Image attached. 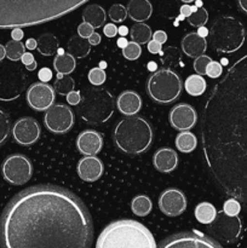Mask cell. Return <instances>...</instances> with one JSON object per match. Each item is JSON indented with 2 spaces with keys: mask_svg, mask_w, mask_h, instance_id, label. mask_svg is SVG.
Instances as JSON below:
<instances>
[{
  "mask_svg": "<svg viewBox=\"0 0 247 248\" xmlns=\"http://www.w3.org/2000/svg\"><path fill=\"white\" fill-rule=\"evenodd\" d=\"M44 123L50 132L63 135L67 133L74 125V114L65 104H52L46 110Z\"/></svg>",
  "mask_w": 247,
  "mask_h": 248,
  "instance_id": "12",
  "label": "cell"
},
{
  "mask_svg": "<svg viewBox=\"0 0 247 248\" xmlns=\"http://www.w3.org/2000/svg\"><path fill=\"white\" fill-rule=\"evenodd\" d=\"M90 51H91V45L87 39L81 38L80 35H74L68 40L67 52L74 58H85L89 56Z\"/></svg>",
  "mask_w": 247,
  "mask_h": 248,
  "instance_id": "25",
  "label": "cell"
},
{
  "mask_svg": "<svg viewBox=\"0 0 247 248\" xmlns=\"http://www.w3.org/2000/svg\"><path fill=\"white\" fill-rule=\"evenodd\" d=\"M87 79H89L90 84H92L93 86H101V85H103L106 82L107 75L103 69H101L99 67H96L90 70L89 75H87Z\"/></svg>",
  "mask_w": 247,
  "mask_h": 248,
  "instance_id": "40",
  "label": "cell"
},
{
  "mask_svg": "<svg viewBox=\"0 0 247 248\" xmlns=\"http://www.w3.org/2000/svg\"><path fill=\"white\" fill-rule=\"evenodd\" d=\"M90 0H0V29L47 23L70 14Z\"/></svg>",
  "mask_w": 247,
  "mask_h": 248,
  "instance_id": "3",
  "label": "cell"
},
{
  "mask_svg": "<svg viewBox=\"0 0 247 248\" xmlns=\"http://www.w3.org/2000/svg\"><path fill=\"white\" fill-rule=\"evenodd\" d=\"M241 219L237 216H228L224 212H217L215 220L208 224V232L216 240L227 244L236 241L241 234Z\"/></svg>",
  "mask_w": 247,
  "mask_h": 248,
  "instance_id": "11",
  "label": "cell"
},
{
  "mask_svg": "<svg viewBox=\"0 0 247 248\" xmlns=\"http://www.w3.org/2000/svg\"><path fill=\"white\" fill-rule=\"evenodd\" d=\"M118 33L120 34L121 36H126L128 34V28L126 26H121L118 28Z\"/></svg>",
  "mask_w": 247,
  "mask_h": 248,
  "instance_id": "58",
  "label": "cell"
},
{
  "mask_svg": "<svg viewBox=\"0 0 247 248\" xmlns=\"http://www.w3.org/2000/svg\"><path fill=\"white\" fill-rule=\"evenodd\" d=\"M148 70H152V72H156L157 65L155 62H149L148 63Z\"/></svg>",
  "mask_w": 247,
  "mask_h": 248,
  "instance_id": "60",
  "label": "cell"
},
{
  "mask_svg": "<svg viewBox=\"0 0 247 248\" xmlns=\"http://www.w3.org/2000/svg\"><path fill=\"white\" fill-rule=\"evenodd\" d=\"M206 87H207V84L202 75H189L184 81V90L186 91V93L193 97H199L205 93Z\"/></svg>",
  "mask_w": 247,
  "mask_h": 248,
  "instance_id": "27",
  "label": "cell"
},
{
  "mask_svg": "<svg viewBox=\"0 0 247 248\" xmlns=\"http://www.w3.org/2000/svg\"><path fill=\"white\" fill-rule=\"evenodd\" d=\"M159 208L165 216L177 217L186 210V198L178 189H167L160 195Z\"/></svg>",
  "mask_w": 247,
  "mask_h": 248,
  "instance_id": "16",
  "label": "cell"
},
{
  "mask_svg": "<svg viewBox=\"0 0 247 248\" xmlns=\"http://www.w3.org/2000/svg\"><path fill=\"white\" fill-rule=\"evenodd\" d=\"M94 31V28L91 24L86 23V22H82L77 26V35H80L81 38L89 39L92 35V33Z\"/></svg>",
  "mask_w": 247,
  "mask_h": 248,
  "instance_id": "45",
  "label": "cell"
},
{
  "mask_svg": "<svg viewBox=\"0 0 247 248\" xmlns=\"http://www.w3.org/2000/svg\"><path fill=\"white\" fill-rule=\"evenodd\" d=\"M5 57H6V50H5V46L0 44V61L4 60Z\"/></svg>",
  "mask_w": 247,
  "mask_h": 248,
  "instance_id": "59",
  "label": "cell"
},
{
  "mask_svg": "<svg viewBox=\"0 0 247 248\" xmlns=\"http://www.w3.org/2000/svg\"><path fill=\"white\" fill-rule=\"evenodd\" d=\"M148 51H149L150 53H154V55H159L160 52L162 51V47H161V44H159L157 41L155 40H150L148 41Z\"/></svg>",
  "mask_w": 247,
  "mask_h": 248,
  "instance_id": "49",
  "label": "cell"
},
{
  "mask_svg": "<svg viewBox=\"0 0 247 248\" xmlns=\"http://www.w3.org/2000/svg\"><path fill=\"white\" fill-rule=\"evenodd\" d=\"M27 78L17 65H0V101L11 102L18 98L24 91Z\"/></svg>",
  "mask_w": 247,
  "mask_h": 248,
  "instance_id": "9",
  "label": "cell"
},
{
  "mask_svg": "<svg viewBox=\"0 0 247 248\" xmlns=\"http://www.w3.org/2000/svg\"><path fill=\"white\" fill-rule=\"evenodd\" d=\"M211 45L220 53H232L240 50L245 43V27L232 16H222L216 19L210 31Z\"/></svg>",
  "mask_w": 247,
  "mask_h": 248,
  "instance_id": "6",
  "label": "cell"
},
{
  "mask_svg": "<svg viewBox=\"0 0 247 248\" xmlns=\"http://www.w3.org/2000/svg\"><path fill=\"white\" fill-rule=\"evenodd\" d=\"M103 147V137L99 132L86 130L80 133L77 138V148L85 156L97 155Z\"/></svg>",
  "mask_w": 247,
  "mask_h": 248,
  "instance_id": "18",
  "label": "cell"
},
{
  "mask_svg": "<svg viewBox=\"0 0 247 248\" xmlns=\"http://www.w3.org/2000/svg\"><path fill=\"white\" fill-rule=\"evenodd\" d=\"M11 131V123H10L9 114L0 109V145L7 140Z\"/></svg>",
  "mask_w": 247,
  "mask_h": 248,
  "instance_id": "37",
  "label": "cell"
},
{
  "mask_svg": "<svg viewBox=\"0 0 247 248\" xmlns=\"http://www.w3.org/2000/svg\"><path fill=\"white\" fill-rule=\"evenodd\" d=\"M195 215L196 220L201 224L208 225L215 220L216 216H217V210L215 206L210 202H201L195 207Z\"/></svg>",
  "mask_w": 247,
  "mask_h": 248,
  "instance_id": "30",
  "label": "cell"
},
{
  "mask_svg": "<svg viewBox=\"0 0 247 248\" xmlns=\"http://www.w3.org/2000/svg\"><path fill=\"white\" fill-rule=\"evenodd\" d=\"M195 4H196V6H198V7L202 6V1H201V0H196Z\"/></svg>",
  "mask_w": 247,
  "mask_h": 248,
  "instance_id": "62",
  "label": "cell"
},
{
  "mask_svg": "<svg viewBox=\"0 0 247 248\" xmlns=\"http://www.w3.org/2000/svg\"><path fill=\"white\" fill-rule=\"evenodd\" d=\"M114 109L115 103L110 92L106 89L94 87L85 92L77 111L84 121L91 125H99L111 118Z\"/></svg>",
  "mask_w": 247,
  "mask_h": 248,
  "instance_id": "7",
  "label": "cell"
},
{
  "mask_svg": "<svg viewBox=\"0 0 247 248\" xmlns=\"http://www.w3.org/2000/svg\"><path fill=\"white\" fill-rule=\"evenodd\" d=\"M201 142L216 183L247 208V53L228 68L206 99Z\"/></svg>",
  "mask_w": 247,
  "mask_h": 248,
  "instance_id": "1",
  "label": "cell"
},
{
  "mask_svg": "<svg viewBox=\"0 0 247 248\" xmlns=\"http://www.w3.org/2000/svg\"><path fill=\"white\" fill-rule=\"evenodd\" d=\"M240 211H241V203L234 198L227 200L223 205V212L228 216H237Z\"/></svg>",
  "mask_w": 247,
  "mask_h": 248,
  "instance_id": "42",
  "label": "cell"
},
{
  "mask_svg": "<svg viewBox=\"0 0 247 248\" xmlns=\"http://www.w3.org/2000/svg\"><path fill=\"white\" fill-rule=\"evenodd\" d=\"M67 102L70 104V106H77L81 101V96H80V92L79 91H72L67 94Z\"/></svg>",
  "mask_w": 247,
  "mask_h": 248,
  "instance_id": "46",
  "label": "cell"
},
{
  "mask_svg": "<svg viewBox=\"0 0 247 248\" xmlns=\"http://www.w3.org/2000/svg\"><path fill=\"white\" fill-rule=\"evenodd\" d=\"M96 248H157L152 232L132 219L116 220L104 228Z\"/></svg>",
  "mask_w": 247,
  "mask_h": 248,
  "instance_id": "4",
  "label": "cell"
},
{
  "mask_svg": "<svg viewBox=\"0 0 247 248\" xmlns=\"http://www.w3.org/2000/svg\"><path fill=\"white\" fill-rule=\"evenodd\" d=\"M40 126L34 119L22 118L14 124L12 137L19 145H33L40 138Z\"/></svg>",
  "mask_w": 247,
  "mask_h": 248,
  "instance_id": "15",
  "label": "cell"
},
{
  "mask_svg": "<svg viewBox=\"0 0 247 248\" xmlns=\"http://www.w3.org/2000/svg\"><path fill=\"white\" fill-rule=\"evenodd\" d=\"M126 10L127 16L135 22L147 21L153 14V6L149 0H130Z\"/></svg>",
  "mask_w": 247,
  "mask_h": 248,
  "instance_id": "23",
  "label": "cell"
},
{
  "mask_svg": "<svg viewBox=\"0 0 247 248\" xmlns=\"http://www.w3.org/2000/svg\"><path fill=\"white\" fill-rule=\"evenodd\" d=\"M109 18L114 22V23H120L124 22L127 17V10L124 5L121 4H114L113 6L109 9Z\"/></svg>",
  "mask_w": 247,
  "mask_h": 248,
  "instance_id": "39",
  "label": "cell"
},
{
  "mask_svg": "<svg viewBox=\"0 0 247 248\" xmlns=\"http://www.w3.org/2000/svg\"><path fill=\"white\" fill-rule=\"evenodd\" d=\"M142 55V47L135 41H128L127 45L123 48V56L128 61H136Z\"/></svg>",
  "mask_w": 247,
  "mask_h": 248,
  "instance_id": "38",
  "label": "cell"
},
{
  "mask_svg": "<svg viewBox=\"0 0 247 248\" xmlns=\"http://www.w3.org/2000/svg\"><path fill=\"white\" fill-rule=\"evenodd\" d=\"M5 50H6V57L9 58L12 62H17L22 58L23 56L24 50H26V46L22 44V41L17 40H10L9 43L5 46Z\"/></svg>",
  "mask_w": 247,
  "mask_h": 248,
  "instance_id": "35",
  "label": "cell"
},
{
  "mask_svg": "<svg viewBox=\"0 0 247 248\" xmlns=\"http://www.w3.org/2000/svg\"><path fill=\"white\" fill-rule=\"evenodd\" d=\"M223 74V67L219 62H216V61H211L210 64L207 65V69H206V75L211 79H217L220 75Z\"/></svg>",
  "mask_w": 247,
  "mask_h": 248,
  "instance_id": "43",
  "label": "cell"
},
{
  "mask_svg": "<svg viewBox=\"0 0 247 248\" xmlns=\"http://www.w3.org/2000/svg\"><path fill=\"white\" fill-rule=\"evenodd\" d=\"M103 33L104 35L108 36V38H114L118 34V27L114 23H107L103 27Z\"/></svg>",
  "mask_w": 247,
  "mask_h": 248,
  "instance_id": "47",
  "label": "cell"
},
{
  "mask_svg": "<svg viewBox=\"0 0 247 248\" xmlns=\"http://www.w3.org/2000/svg\"><path fill=\"white\" fill-rule=\"evenodd\" d=\"M159 248H223L215 240L196 232H179L165 239Z\"/></svg>",
  "mask_w": 247,
  "mask_h": 248,
  "instance_id": "13",
  "label": "cell"
},
{
  "mask_svg": "<svg viewBox=\"0 0 247 248\" xmlns=\"http://www.w3.org/2000/svg\"><path fill=\"white\" fill-rule=\"evenodd\" d=\"M130 35L132 41L143 45V44H148V41L152 40L153 31L148 24L143 23V22H136L135 26H132V28H131Z\"/></svg>",
  "mask_w": 247,
  "mask_h": 248,
  "instance_id": "32",
  "label": "cell"
},
{
  "mask_svg": "<svg viewBox=\"0 0 247 248\" xmlns=\"http://www.w3.org/2000/svg\"><path fill=\"white\" fill-rule=\"evenodd\" d=\"M24 33H23V29L22 28H14L11 31V38L12 40H17V41H21L23 39Z\"/></svg>",
  "mask_w": 247,
  "mask_h": 248,
  "instance_id": "51",
  "label": "cell"
},
{
  "mask_svg": "<svg viewBox=\"0 0 247 248\" xmlns=\"http://www.w3.org/2000/svg\"><path fill=\"white\" fill-rule=\"evenodd\" d=\"M160 61H161L162 65L166 69H172L177 67H183L182 63V55L181 51L176 47V46H167L164 51L159 53Z\"/></svg>",
  "mask_w": 247,
  "mask_h": 248,
  "instance_id": "26",
  "label": "cell"
},
{
  "mask_svg": "<svg viewBox=\"0 0 247 248\" xmlns=\"http://www.w3.org/2000/svg\"><path fill=\"white\" fill-rule=\"evenodd\" d=\"M181 46L184 55L190 58H196L206 52L207 41H206V38L200 36L196 31H191V33H188L184 36Z\"/></svg>",
  "mask_w": 247,
  "mask_h": 248,
  "instance_id": "22",
  "label": "cell"
},
{
  "mask_svg": "<svg viewBox=\"0 0 247 248\" xmlns=\"http://www.w3.org/2000/svg\"><path fill=\"white\" fill-rule=\"evenodd\" d=\"M170 124L178 131H189L198 121L196 110L190 104L181 103L174 106L170 111Z\"/></svg>",
  "mask_w": 247,
  "mask_h": 248,
  "instance_id": "17",
  "label": "cell"
},
{
  "mask_svg": "<svg viewBox=\"0 0 247 248\" xmlns=\"http://www.w3.org/2000/svg\"><path fill=\"white\" fill-rule=\"evenodd\" d=\"M179 12H181V16H183L184 18H186V17L190 16L193 10H191V6H189L188 4H184L183 6H181V9H179Z\"/></svg>",
  "mask_w": 247,
  "mask_h": 248,
  "instance_id": "53",
  "label": "cell"
},
{
  "mask_svg": "<svg viewBox=\"0 0 247 248\" xmlns=\"http://www.w3.org/2000/svg\"><path fill=\"white\" fill-rule=\"evenodd\" d=\"M127 43H128L127 39H126L125 36H121V38H119L118 41H116V45H118L120 48H124L126 45H127Z\"/></svg>",
  "mask_w": 247,
  "mask_h": 248,
  "instance_id": "56",
  "label": "cell"
},
{
  "mask_svg": "<svg viewBox=\"0 0 247 248\" xmlns=\"http://www.w3.org/2000/svg\"><path fill=\"white\" fill-rule=\"evenodd\" d=\"M116 108L125 116H133L142 108V99L135 91H124L116 99Z\"/></svg>",
  "mask_w": 247,
  "mask_h": 248,
  "instance_id": "21",
  "label": "cell"
},
{
  "mask_svg": "<svg viewBox=\"0 0 247 248\" xmlns=\"http://www.w3.org/2000/svg\"><path fill=\"white\" fill-rule=\"evenodd\" d=\"M2 177L12 186H23L31 181L33 176V166L31 160L21 154L10 155L1 166Z\"/></svg>",
  "mask_w": 247,
  "mask_h": 248,
  "instance_id": "10",
  "label": "cell"
},
{
  "mask_svg": "<svg viewBox=\"0 0 247 248\" xmlns=\"http://www.w3.org/2000/svg\"><path fill=\"white\" fill-rule=\"evenodd\" d=\"M38 46L36 50L43 56H53L58 50V40L53 34L45 33L38 39Z\"/></svg>",
  "mask_w": 247,
  "mask_h": 248,
  "instance_id": "28",
  "label": "cell"
},
{
  "mask_svg": "<svg viewBox=\"0 0 247 248\" xmlns=\"http://www.w3.org/2000/svg\"><path fill=\"white\" fill-rule=\"evenodd\" d=\"M176 147L177 149L184 154H189V153L194 152V149L198 145V140L195 136L189 131H181L176 137Z\"/></svg>",
  "mask_w": 247,
  "mask_h": 248,
  "instance_id": "31",
  "label": "cell"
},
{
  "mask_svg": "<svg viewBox=\"0 0 247 248\" xmlns=\"http://www.w3.org/2000/svg\"><path fill=\"white\" fill-rule=\"evenodd\" d=\"M103 170L104 167L101 160L96 155H92V156H85L80 160L77 171L80 179L92 183L101 178L103 174Z\"/></svg>",
  "mask_w": 247,
  "mask_h": 248,
  "instance_id": "19",
  "label": "cell"
},
{
  "mask_svg": "<svg viewBox=\"0 0 247 248\" xmlns=\"http://www.w3.org/2000/svg\"><path fill=\"white\" fill-rule=\"evenodd\" d=\"M153 40L157 41L159 44H165L167 41V34L165 33L164 31H156L154 34H153Z\"/></svg>",
  "mask_w": 247,
  "mask_h": 248,
  "instance_id": "50",
  "label": "cell"
},
{
  "mask_svg": "<svg viewBox=\"0 0 247 248\" xmlns=\"http://www.w3.org/2000/svg\"><path fill=\"white\" fill-rule=\"evenodd\" d=\"M182 80L172 69L156 70L147 81L148 94L153 101L160 104H169L176 101L182 92Z\"/></svg>",
  "mask_w": 247,
  "mask_h": 248,
  "instance_id": "8",
  "label": "cell"
},
{
  "mask_svg": "<svg viewBox=\"0 0 247 248\" xmlns=\"http://www.w3.org/2000/svg\"><path fill=\"white\" fill-rule=\"evenodd\" d=\"M57 53H58V55H62V53H64V51H63L62 48H58V50H57Z\"/></svg>",
  "mask_w": 247,
  "mask_h": 248,
  "instance_id": "64",
  "label": "cell"
},
{
  "mask_svg": "<svg viewBox=\"0 0 247 248\" xmlns=\"http://www.w3.org/2000/svg\"><path fill=\"white\" fill-rule=\"evenodd\" d=\"M237 4H239V7L247 14V0H237Z\"/></svg>",
  "mask_w": 247,
  "mask_h": 248,
  "instance_id": "57",
  "label": "cell"
},
{
  "mask_svg": "<svg viewBox=\"0 0 247 248\" xmlns=\"http://www.w3.org/2000/svg\"><path fill=\"white\" fill-rule=\"evenodd\" d=\"M153 164L161 173H171L178 166V156L171 148H161L153 156Z\"/></svg>",
  "mask_w": 247,
  "mask_h": 248,
  "instance_id": "20",
  "label": "cell"
},
{
  "mask_svg": "<svg viewBox=\"0 0 247 248\" xmlns=\"http://www.w3.org/2000/svg\"><path fill=\"white\" fill-rule=\"evenodd\" d=\"M196 33H198L200 36H202V38H206V36L208 35V33H210V31H208V29L206 28L205 26H202V27H199V29H198V31H196Z\"/></svg>",
  "mask_w": 247,
  "mask_h": 248,
  "instance_id": "55",
  "label": "cell"
},
{
  "mask_svg": "<svg viewBox=\"0 0 247 248\" xmlns=\"http://www.w3.org/2000/svg\"><path fill=\"white\" fill-rule=\"evenodd\" d=\"M21 61H22V63L26 65L27 70H29V72L36 69V65H38V63H36L35 58H34V56L31 55V52H24L23 56H22Z\"/></svg>",
  "mask_w": 247,
  "mask_h": 248,
  "instance_id": "44",
  "label": "cell"
},
{
  "mask_svg": "<svg viewBox=\"0 0 247 248\" xmlns=\"http://www.w3.org/2000/svg\"><path fill=\"white\" fill-rule=\"evenodd\" d=\"M26 46L28 50H35L36 46H38V41L35 40V39H28V40L26 41Z\"/></svg>",
  "mask_w": 247,
  "mask_h": 248,
  "instance_id": "54",
  "label": "cell"
},
{
  "mask_svg": "<svg viewBox=\"0 0 247 248\" xmlns=\"http://www.w3.org/2000/svg\"><path fill=\"white\" fill-rule=\"evenodd\" d=\"M56 98V91L47 82H35L31 85L27 91V102L34 110H47L53 104Z\"/></svg>",
  "mask_w": 247,
  "mask_h": 248,
  "instance_id": "14",
  "label": "cell"
},
{
  "mask_svg": "<svg viewBox=\"0 0 247 248\" xmlns=\"http://www.w3.org/2000/svg\"><path fill=\"white\" fill-rule=\"evenodd\" d=\"M153 128L145 119L127 116L116 124L113 140L116 148L128 155H139L153 143Z\"/></svg>",
  "mask_w": 247,
  "mask_h": 248,
  "instance_id": "5",
  "label": "cell"
},
{
  "mask_svg": "<svg viewBox=\"0 0 247 248\" xmlns=\"http://www.w3.org/2000/svg\"><path fill=\"white\" fill-rule=\"evenodd\" d=\"M53 89L57 93L61 96H67L69 92L74 91L75 89V82L70 75H62L58 74L57 79H56L55 84H53Z\"/></svg>",
  "mask_w": 247,
  "mask_h": 248,
  "instance_id": "34",
  "label": "cell"
},
{
  "mask_svg": "<svg viewBox=\"0 0 247 248\" xmlns=\"http://www.w3.org/2000/svg\"><path fill=\"white\" fill-rule=\"evenodd\" d=\"M186 21L190 26L193 27H202L207 23L208 21V12L206 11V9H203L202 6L198 7L195 11L191 12V15L189 17H186Z\"/></svg>",
  "mask_w": 247,
  "mask_h": 248,
  "instance_id": "36",
  "label": "cell"
},
{
  "mask_svg": "<svg viewBox=\"0 0 247 248\" xmlns=\"http://www.w3.org/2000/svg\"><path fill=\"white\" fill-rule=\"evenodd\" d=\"M153 208L152 200L145 195H138L131 202V210L138 217H145Z\"/></svg>",
  "mask_w": 247,
  "mask_h": 248,
  "instance_id": "33",
  "label": "cell"
},
{
  "mask_svg": "<svg viewBox=\"0 0 247 248\" xmlns=\"http://www.w3.org/2000/svg\"><path fill=\"white\" fill-rule=\"evenodd\" d=\"M107 67V63L106 62H101L99 63V68H101V69H104V68Z\"/></svg>",
  "mask_w": 247,
  "mask_h": 248,
  "instance_id": "61",
  "label": "cell"
},
{
  "mask_svg": "<svg viewBox=\"0 0 247 248\" xmlns=\"http://www.w3.org/2000/svg\"><path fill=\"white\" fill-rule=\"evenodd\" d=\"M75 65H77L75 58L68 52L57 55L55 57V61H53V68L56 69L57 74L69 75L70 73L74 72Z\"/></svg>",
  "mask_w": 247,
  "mask_h": 248,
  "instance_id": "29",
  "label": "cell"
},
{
  "mask_svg": "<svg viewBox=\"0 0 247 248\" xmlns=\"http://www.w3.org/2000/svg\"><path fill=\"white\" fill-rule=\"evenodd\" d=\"M87 40H89L90 45H91V46L99 45V43H101V40H102L101 34H98V33H96V31H93V33H92V35L90 36V38L87 39Z\"/></svg>",
  "mask_w": 247,
  "mask_h": 248,
  "instance_id": "52",
  "label": "cell"
},
{
  "mask_svg": "<svg viewBox=\"0 0 247 248\" xmlns=\"http://www.w3.org/2000/svg\"><path fill=\"white\" fill-rule=\"evenodd\" d=\"M91 216L75 194L39 186L17 194L0 219L1 248H91Z\"/></svg>",
  "mask_w": 247,
  "mask_h": 248,
  "instance_id": "2",
  "label": "cell"
},
{
  "mask_svg": "<svg viewBox=\"0 0 247 248\" xmlns=\"http://www.w3.org/2000/svg\"><path fill=\"white\" fill-rule=\"evenodd\" d=\"M82 19L86 23L91 24L93 28H99L106 24L107 15L103 7L97 4H92L85 7L84 12H82Z\"/></svg>",
  "mask_w": 247,
  "mask_h": 248,
  "instance_id": "24",
  "label": "cell"
},
{
  "mask_svg": "<svg viewBox=\"0 0 247 248\" xmlns=\"http://www.w3.org/2000/svg\"><path fill=\"white\" fill-rule=\"evenodd\" d=\"M211 61L212 60H211L208 56H206L205 53L199 56V57H196L195 60H194V64H193V68L196 72V74L206 75V69H207V65L210 64Z\"/></svg>",
  "mask_w": 247,
  "mask_h": 248,
  "instance_id": "41",
  "label": "cell"
},
{
  "mask_svg": "<svg viewBox=\"0 0 247 248\" xmlns=\"http://www.w3.org/2000/svg\"><path fill=\"white\" fill-rule=\"evenodd\" d=\"M181 1H183L184 4H189V2H193L195 1V0H181Z\"/></svg>",
  "mask_w": 247,
  "mask_h": 248,
  "instance_id": "63",
  "label": "cell"
},
{
  "mask_svg": "<svg viewBox=\"0 0 247 248\" xmlns=\"http://www.w3.org/2000/svg\"><path fill=\"white\" fill-rule=\"evenodd\" d=\"M52 72L48 68H41L38 73V78L41 82H48L52 79Z\"/></svg>",
  "mask_w": 247,
  "mask_h": 248,
  "instance_id": "48",
  "label": "cell"
}]
</instances>
